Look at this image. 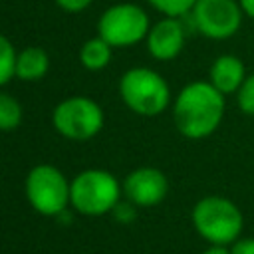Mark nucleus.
I'll return each instance as SVG.
<instances>
[{
	"instance_id": "nucleus-11",
	"label": "nucleus",
	"mask_w": 254,
	"mask_h": 254,
	"mask_svg": "<svg viewBox=\"0 0 254 254\" xmlns=\"http://www.w3.org/2000/svg\"><path fill=\"white\" fill-rule=\"evenodd\" d=\"M210 83L220 91V93H234L240 89V85L246 79V69L240 58L224 54L218 56L214 60V64L210 65Z\"/></svg>"
},
{
	"instance_id": "nucleus-14",
	"label": "nucleus",
	"mask_w": 254,
	"mask_h": 254,
	"mask_svg": "<svg viewBox=\"0 0 254 254\" xmlns=\"http://www.w3.org/2000/svg\"><path fill=\"white\" fill-rule=\"evenodd\" d=\"M22 123V105L10 93L0 91V131H12Z\"/></svg>"
},
{
	"instance_id": "nucleus-16",
	"label": "nucleus",
	"mask_w": 254,
	"mask_h": 254,
	"mask_svg": "<svg viewBox=\"0 0 254 254\" xmlns=\"http://www.w3.org/2000/svg\"><path fill=\"white\" fill-rule=\"evenodd\" d=\"M155 10H159L161 14L165 16H171V18H181L185 14H189L196 0H147Z\"/></svg>"
},
{
	"instance_id": "nucleus-10",
	"label": "nucleus",
	"mask_w": 254,
	"mask_h": 254,
	"mask_svg": "<svg viewBox=\"0 0 254 254\" xmlns=\"http://www.w3.org/2000/svg\"><path fill=\"white\" fill-rule=\"evenodd\" d=\"M185 36H187V30L181 18L165 16L163 20H159L149 28V34L145 38L147 50L155 60L171 62L181 54L185 46Z\"/></svg>"
},
{
	"instance_id": "nucleus-17",
	"label": "nucleus",
	"mask_w": 254,
	"mask_h": 254,
	"mask_svg": "<svg viewBox=\"0 0 254 254\" xmlns=\"http://www.w3.org/2000/svg\"><path fill=\"white\" fill-rule=\"evenodd\" d=\"M236 93H238V107H240V111L254 117V73L246 75L244 83L240 85V89Z\"/></svg>"
},
{
	"instance_id": "nucleus-15",
	"label": "nucleus",
	"mask_w": 254,
	"mask_h": 254,
	"mask_svg": "<svg viewBox=\"0 0 254 254\" xmlns=\"http://www.w3.org/2000/svg\"><path fill=\"white\" fill-rule=\"evenodd\" d=\"M16 58L18 52L14 44L0 34V85H6L12 77H16Z\"/></svg>"
},
{
	"instance_id": "nucleus-9",
	"label": "nucleus",
	"mask_w": 254,
	"mask_h": 254,
	"mask_svg": "<svg viewBox=\"0 0 254 254\" xmlns=\"http://www.w3.org/2000/svg\"><path fill=\"white\" fill-rule=\"evenodd\" d=\"M121 187L125 198L137 206H155L163 202L169 192V181L165 173L155 167H139L131 171Z\"/></svg>"
},
{
	"instance_id": "nucleus-19",
	"label": "nucleus",
	"mask_w": 254,
	"mask_h": 254,
	"mask_svg": "<svg viewBox=\"0 0 254 254\" xmlns=\"http://www.w3.org/2000/svg\"><path fill=\"white\" fill-rule=\"evenodd\" d=\"M93 0H56V4L64 10V12H69V14H77V12H83L85 8L91 6Z\"/></svg>"
},
{
	"instance_id": "nucleus-1",
	"label": "nucleus",
	"mask_w": 254,
	"mask_h": 254,
	"mask_svg": "<svg viewBox=\"0 0 254 254\" xmlns=\"http://www.w3.org/2000/svg\"><path fill=\"white\" fill-rule=\"evenodd\" d=\"M224 115V93H220L210 81L187 83L175 103L173 119L175 127L187 139H204L216 131Z\"/></svg>"
},
{
	"instance_id": "nucleus-8",
	"label": "nucleus",
	"mask_w": 254,
	"mask_h": 254,
	"mask_svg": "<svg viewBox=\"0 0 254 254\" xmlns=\"http://www.w3.org/2000/svg\"><path fill=\"white\" fill-rule=\"evenodd\" d=\"M242 8L236 0H196L190 16L196 32L210 40H226L234 36L242 24Z\"/></svg>"
},
{
	"instance_id": "nucleus-13",
	"label": "nucleus",
	"mask_w": 254,
	"mask_h": 254,
	"mask_svg": "<svg viewBox=\"0 0 254 254\" xmlns=\"http://www.w3.org/2000/svg\"><path fill=\"white\" fill-rule=\"evenodd\" d=\"M111 46L103 38H89L79 50V62L89 71H99L111 62Z\"/></svg>"
},
{
	"instance_id": "nucleus-20",
	"label": "nucleus",
	"mask_w": 254,
	"mask_h": 254,
	"mask_svg": "<svg viewBox=\"0 0 254 254\" xmlns=\"http://www.w3.org/2000/svg\"><path fill=\"white\" fill-rule=\"evenodd\" d=\"M232 254H254V238H242L234 240L230 246Z\"/></svg>"
},
{
	"instance_id": "nucleus-21",
	"label": "nucleus",
	"mask_w": 254,
	"mask_h": 254,
	"mask_svg": "<svg viewBox=\"0 0 254 254\" xmlns=\"http://www.w3.org/2000/svg\"><path fill=\"white\" fill-rule=\"evenodd\" d=\"M238 4L242 8V12L254 20V0H238Z\"/></svg>"
},
{
	"instance_id": "nucleus-5",
	"label": "nucleus",
	"mask_w": 254,
	"mask_h": 254,
	"mask_svg": "<svg viewBox=\"0 0 254 254\" xmlns=\"http://www.w3.org/2000/svg\"><path fill=\"white\" fill-rule=\"evenodd\" d=\"M69 183L65 175L48 163L32 167L26 175L24 192L30 206L44 216H58L69 204Z\"/></svg>"
},
{
	"instance_id": "nucleus-2",
	"label": "nucleus",
	"mask_w": 254,
	"mask_h": 254,
	"mask_svg": "<svg viewBox=\"0 0 254 254\" xmlns=\"http://www.w3.org/2000/svg\"><path fill=\"white\" fill-rule=\"evenodd\" d=\"M192 226L210 244H232L244 226L240 208L226 196L208 194L192 206Z\"/></svg>"
},
{
	"instance_id": "nucleus-6",
	"label": "nucleus",
	"mask_w": 254,
	"mask_h": 254,
	"mask_svg": "<svg viewBox=\"0 0 254 254\" xmlns=\"http://www.w3.org/2000/svg\"><path fill=\"white\" fill-rule=\"evenodd\" d=\"M103 121L105 115L101 105L85 95H71L60 101L52 113L54 129L71 141L93 139L103 129Z\"/></svg>"
},
{
	"instance_id": "nucleus-22",
	"label": "nucleus",
	"mask_w": 254,
	"mask_h": 254,
	"mask_svg": "<svg viewBox=\"0 0 254 254\" xmlns=\"http://www.w3.org/2000/svg\"><path fill=\"white\" fill-rule=\"evenodd\" d=\"M202 254H232V252H230V248H226V246H222V244H212V246L206 248Z\"/></svg>"
},
{
	"instance_id": "nucleus-7",
	"label": "nucleus",
	"mask_w": 254,
	"mask_h": 254,
	"mask_svg": "<svg viewBox=\"0 0 254 254\" xmlns=\"http://www.w3.org/2000/svg\"><path fill=\"white\" fill-rule=\"evenodd\" d=\"M147 12L133 2H119L103 10L97 22V36L111 48H129L139 44L149 34Z\"/></svg>"
},
{
	"instance_id": "nucleus-18",
	"label": "nucleus",
	"mask_w": 254,
	"mask_h": 254,
	"mask_svg": "<svg viewBox=\"0 0 254 254\" xmlns=\"http://www.w3.org/2000/svg\"><path fill=\"white\" fill-rule=\"evenodd\" d=\"M135 206H137V204H133L131 200H119L111 212H113V216H115L119 222H131V220H135V216H137Z\"/></svg>"
},
{
	"instance_id": "nucleus-3",
	"label": "nucleus",
	"mask_w": 254,
	"mask_h": 254,
	"mask_svg": "<svg viewBox=\"0 0 254 254\" xmlns=\"http://www.w3.org/2000/svg\"><path fill=\"white\" fill-rule=\"evenodd\" d=\"M123 187L103 169H85L69 183V204L83 216H103L121 200Z\"/></svg>"
},
{
	"instance_id": "nucleus-12",
	"label": "nucleus",
	"mask_w": 254,
	"mask_h": 254,
	"mask_svg": "<svg viewBox=\"0 0 254 254\" xmlns=\"http://www.w3.org/2000/svg\"><path fill=\"white\" fill-rule=\"evenodd\" d=\"M50 69V56L44 48L30 46L18 52L16 58V77L22 81H38Z\"/></svg>"
},
{
	"instance_id": "nucleus-4",
	"label": "nucleus",
	"mask_w": 254,
	"mask_h": 254,
	"mask_svg": "<svg viewBox=\"0 0 254 254\" xmlns=\"http://www.w3.org/2000/svg\"><path fill=\"white\" fill-rule=\"evenodd\" d=\"M121 101L137 115L155 117L171 103V89L163 75L151 67H131L119 79Z\"/></svg>"
}]
</instances>
